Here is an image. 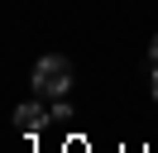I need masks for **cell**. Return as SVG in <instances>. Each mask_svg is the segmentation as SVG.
<instances>
[{"label":"cell","instance_id":"5","mask_svg":"<svg viewBox=\"0 0 158 153\" xmlns=\"http://www.w3.org/2000/svg\"><path fill=\"white\" fill-rule=\"evenodd\" d=\"M148 57H153V67H158V34H153V43H148Z\"/></svg>","mask_w":158,"mask_h":153},{"label":"cell","instance_id":"1","mask_svg":"<svg viewBox=\"0 0 158 153\" xmlns=\"http://www.w3.org/2000/svg\"><path fill=\"white\" fill-rule=\"evenodd\" d=\"M67 86H72V62H67V57H58V53L39 57V67H34V91L67 96Z\"/></svg>","mask_w":158,"mask_h":153},{"label":"cell","instance_id":"4","mask_svg":"<svg viewBox=\"0 0 158 153\" xmlns=\"http://www.w3.org/2000/svg\"><path fill=\"white\" fill-rule=\"evenodd\" d=\"M148 91H153V101H158V67H153V76H148Z\"/></svg>","mask_w":158,"mask_h":153},{"label":"cell","instance_id":"2","mask_svg":"<svg viewBox=\"0 0 158 153\" xmlns=\"http://www.w3.org/2000/svg\"><path fill=\"white\" fill-rule=\"evenodd\" d=\"M43 124H53V110H43V105L24 101L19 110H15V129H19V134H39Z\"/></svg>","mask_w":158,"mask_h":153},{"label":"cell","instance_id":"3","mask_svg":"<svg viewBox=\"0 0 158 153\" xmlns=\"http://www.w3.org/2000/svg\"><path fill=\"white\" fill-rule=\"evenodd\" d=\"M67 120H72V110H67V105L58 101V105H53V124H67Z\"/></svg>","mask_w":158,"mask_h":153}]
</instances>
